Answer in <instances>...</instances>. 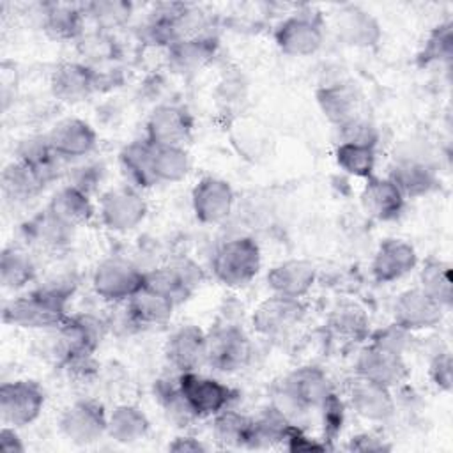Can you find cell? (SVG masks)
Listing matches in <instances>:
<instances>
[{
	"mask_svg": "<svg viewBox=\"0 0 453 453\" xmlns=\"http://www.w3.org/2000/svg\"><path fill=\"white\" fill-rule=\"evenodd\" d=\"M403 196L418 198L434 191L439 184L435 170L426 163L414 157H400L389 170L388 175Z\"/></svg>",
	"mask_w": 453,
	"mask_h": 453,
	"instance_id": "83f0119b",
	"label": "cell"
},
{
	"mask_svg": "<svg viewBox=\"0 0 453 453\" xmlns=\"http://www.w3.org/2000/svg\"><path fill=\"white\" fill-rule=\"evenodd\" d=\"M340 129V142H356V143H368V145H377L379 133L377 129L365 122L363 119H356Z\"/></svg>",
	"mask_w": 453,
	"mask_h": 453,
	"instance_id": "7dc6e473",
	"label": "cell"
},
{
	"mask_svg": "<svg viewBox=\"0 0 453 453\" xmlns=\"http://www.w3.org/2000/svg\"><path fill=\"white\" fill-rule=\"evenodd\" d=\"M16 159L30 166L46 184L57 177V163L60 157L51 149L46 134H35L21 140L16 149Z\"/></svg>",
	"mask_w": 453,
	"mask_h": 453,
	"instance_id": "e575fe53",
	"label": "cell"
},
{
	"mask_svg": "<svg viewBox=\"0 0 453 453\" xmlns=\"http://www.w3.org/2000/svg\"><path fill=\"white\" fill-rule=\"evenodd\" d=\"M0 451L2 453H21V451H25V446H23V442H21L14 426H7V425L2 426Z\"/></svg>",
	"mask_w": 453,
	"mask_h": 453,
	"instance_id": "f5cc1de1",
	"label": "cell"
},
{
	"mask_svg": "<svg viewBox=\"0 0 453 453\" xmlns=\"http://www.w3.org/2000/svg\"><path fill=\"white\" fill-rule=\"evenodd\" d=\"M218 41L209 35H195L168 46V64L180 74L200 71L216 55Z\"/></svg>",
	"mask_w": 453,
	"mask_h": 453,
	"instance_id": "f1b7e54d",
	"label": "cell"
},
{
	"mask_svg": "<svg viewBox=\"0 0 453 453\" xmlns=\"http://www.w3.org/2000/svg\"><path fill=\"white\" fill-rule=\"evenodd\" d=\"M168 449L170 451H179V453H186V451H191V453H196V451H205V444H202L198 439L195 437H189V435H184V437H175V441L172 444H168Z\"/></svg>",
	"mask_w": 453,
	"mask_h": 453,
	"instance_id": "db71d44e",
	"label": "cell"
},
{
	"mask_svg": "<svg viewBox=\"0 0 453 453\" xmlns=\"http://www.w3.org/2000/svg\"><path fill=\"white\" fill-rule=\"evenodd\" d=\"M262 265L258 244L251 237H234L225 241L212 257V273L226 287L248 285Z\"/></svg>",
	"mask_w": 453,
	"mask_h": 453,
	"instance_id": "3957f363",
	"label": "cell"
},
{
	"mask_svg": "<svg viewBox=\"0 0 453 453\" xmlns=\"http://www.w3.org/2000/svg\"><path fill=\"white\" fill-rule=\"evenodd\" d=\"M53 96L62 103H80L85 101L99 87L97 73L81 62H64L60 64L50 81Z\"/></svg>",
	"mask_w": 453,
	"mask_h": 453,
	"instance_id": "d6986e66",
	"label": "cell"
},
{
	"mask_svg": "<svg viewBox=\"0 0 453 453\" xmlns=\"http://www.w3.org/2000/svg\"><path fill=\"white\" fill-rule=\"evenodd\" d=\"M46 211L71 228L88 223L94 216V205L88 198V193L73 184L60 188L51 196Z\"/></svg>",
	"mask_w": 453,
	"mask_h": 453,
	"instance_id": "f546056e",
	"label": "cell"
},
{
	"mask_svg": "<svg viewBox=\"0 0 453 453\" xmlns=\"http://www.w3.org/2000/svg\"><path fill=\"white\" fill-rule=\"evenodd\" d=\"M2 195L11 203H28L48 184L25 163L12 161L2 172Z\"/></svg>",
	"mask_w": 453,
	"mask_h": 453,
	"instance_id": "1f68e13d",
	"label": "cell"
},
{
	"mask_svg": "<svg viewBox=\"0 0 453 453\" xmlns=\"http://www.w3.org/2000/svg\"><path fill=\"white\" fill-rule=\"evenodd\" d=\"M361 205L372 218L379 221H391L400 216L405 205V196L389 177L372 175L366 179L361 191Z\"/></svg>",
	"mask_w": 453,
	"mask_h": 453,
	"instance_id": "cb8c5ba5",
	"label": "cell"
},
{
	"mask_svg": "<svg viewBox=\"0 0 453 453\" xmlns=\"http://www.w3.org/2000/svg\"><path fill=\"white\" fill-rule=\"evenodd\" d=\"M324 41V28L319 14L296 12L285 18L274 30V42L288 57H310Z\"/></svg>",
	"mask_w": 453,
	"mask_h": 453,
	"instance_id": "52a82bcc",
	"label": "cell"
},
{
	"mask_svg": "<svg viewBox=\"0 0 453 453\" xmlns=\"http://www.w3.org/2000/svg\"><path fill=\"white\" fill-rule=\"evenodd\" d=\"M322 416H324V441H333L340 430H342V423H343V403L342 400L333 393L326 403L320 407Z\"/></svg>",
	"mask_w": 453,
	"mask_h": 453,
	"instance_id": "bcb514c9",
	"label": "cell"
},
{
	"mask_svg": "<svg viewBox=\"0 0 453 453\" xmlns=\"http://www.w3.org/2000/svg\"><path fill=\"white\" fill-rule=\"evenodd\" d=\"M333 386L326 372L306 365L292 370L274 389V407L288 419L292 414H304L319 409L333 395Z\"/></svg>",
	"mask_w": 453,
	"mask_h": 453,
	"instance_id": "7a4b0ae2",
	"label": "cell"
},
{
	"mask_svg": "<svg viewBox=\"0 0 453 453\" xmlns=\"http://www.w3.org/2000/svg\"><path fill=\"white\" fill-rule=\"evenodd\" d=\"M51 149L60 159H80L88 156L97 143L94 127L76 117L57 122L46 134Z\"/></svg>",
	"mask_w": 453,
	"mask_h": 453,
	"instance_id": "ac0fdd59",
	"label": "cell"
},
{
	"mask_svg": "<svg viewBox=\"0 0 453 453\" xmlns=\"http://www.w3.org/2000/svg\"><path fill=\"white\" fill-rule=\"evenodd\" d=\"M336 14V32L345 44L370 48L380 41V25L368 11L357 5H347Z\"/></svg>",
	"mask_w": 453,
	"mask_h": 453,
	"instance_id": "484cf974",
	"label": "cell"
},
{
	"mask_svg": "<svg viewBox=\"0 0 453 453\" xmlns=\"http://www.w3.org/2000/svg\"><path fill=\"white\" fill-rule=\"evenodd\" d=\"M44 407V391L35 380L19 379L0 386V419L21 428L34 423Z\"/></svg>",
	"mask_w": 453,
	"mask_h": 453,
	"instance_id": "8992f818",
	"label": "cell"
},
{
	"mask_svg": "<svg viewBox=\"0 0 453 453\" xmlns=\"http://www.w3.org/2000/svg\"><path fill=\"white\" fill-rule=\"evenodd\" d=\"M126 303H127L126 311L134 326L166 324L172 319V313L175 308V304L168 297L145 287H142Z\"/></svg>",
	"mask_w": 453,
	"mask_h": 453,
	"instance_id": "d6a6232c",
	"label": "cell"
},
{
	"mask_svg": "<svg viewBox=\"0 0 453 453\" xmlns=\"http://www.w3.org/2000/svg\"><path fill=\"white\" fill-rule=\"evenodd\" d=\"M193 119L186 108L177 104H159L147 120V140L154 145L184 147L191 138Z\"/></svg>",
	"mask_w": 453,
	"mask_h": 453,
	"instance_id": "2e32d148",
	"label": "cell"
},
{
	"mask_svg": "<svg viewBox=\"0 0 453 453\" xmlns=\"http://www.w3.org/2000/svg\"><path fill=\"white\" fill-rule=\"evenodd\" d=\"M317 278L315 265L303 258H290L273 265L267 273V287L274 296L301 299L306 296Z\"/></svg>",
	"mask_w": 453,
	"mask_h": 453,
	"instance_id": "7402d4cb",
	"label": "cell"
},
{
	"mask_svg": "<svg viewBox=\"0 0 453 453\" xmlns=\"http://www.w3.org/2000/svg\"><path fill=\"white\" fill-rule=\"evenodd\" d=\"M285 446L290 451H326V449H329L327 442H319L315 439H310L296 425L290 426L287 439H285Z\"/></svg>",
	"mask_w": 453,
	"mask_h": 453,
	"instance_id": "c3c4849f",
	"label": "cell"
},
{
	"mask_svg": "<svg viewBox=\"0 0 453 453\" xmlns=\"http://www.w3.org/2000/svg\"><path fill=\"white\" fill-rule=\"evenodd\" d=\"M202 281L200 267L189 260L156 267L143 274V287L168 297L175 306L184 303Z\"/></svg>",
	"mask_w": 453,
	"mask_h": 453,
	"instance_id": "7c38bea8",
	"label": "cell"
},
{
	"mask_svg": "<svg viewBox=\"0 0 453 453\" xmlns=\"http://www.w3.org/2000/svg\"><path fill=\"white\" fill-rule=\"evenodd\" d=\"M21 230L25 241L30 246H34L39 251L55 255L69 248L74 228L64 225L48 211H42L35 214L32 219H28Z\"/></svg>",
	"mask_w": 453,
	"mask_h": 453,
	"instance_id": "d4e9b609",
	"label": "cell"
},
{
	"mask_svg": "<svg viewBox=\"0 0 453 453\" xmlns=\"http://www.w3.org/2000/svg\"><path fill=\"white\" fill-rule=\"evenodd\" d=\"M418 264V255L412 244L403 239H386L379 244L372 273L377 283H391L409 274Z\"/></svg>",
	"mask_w": 453,
	"mask_h": 453,
	"instance_id": "44dd1931",
	"label": "cell"
},
{
	"mask_svg": "<svg viewBox=\"0 0 453 453\" xmlns=\"http://www.w3.org/2000/svg\"><path fill=\"white\" fill-rule=\"evenodd\" d=\"M304 317V304L301 299L271 296L264 299L253 311V329L267 338H278L296 329Z\"/></svg>",
	"mask_w": 453,
	"mask_h": 453,
	"instance_id": "30bf717a",
	"label": "cell"
},
{
	"mask_svg": "<svg viewBox=\"0 0 453 453\" xmlns=\"http://www.w3.org/2000/svg\"><path fill=\"white\" fill-rule=\"evenodd\" d=\"M349 396L354 411L365 419L384 423L395 416L396 405L391 396V388L356 375L349 386Z\"/></svg>",
	"mask_w": 453,
	"mask_h": 453,
	"instance_id": "ffe728a7",
	"label": "cell"
},
{
	"mask_svg": "<svg viewBox=\"0 0 453 453\" xmlns=\"http://www.w3.org/2000/svg\"><path fill=\"white\" fill-rule=\"evenodd\" d=\"M119 163L129 186L142 189L157 184L152 173V143L147 138L127 143L119 154Z\"/></svg>",
	"mask_w": 453,
	"mask_h": 453,
	"instance_id": "836d02e7",
	"label": "cell"
},
{
	"mask_svg": "<svg viewBox=\"0 0 453 453\" xmlns=\"http://www.w3.org/2000/svg\"><path fill=\"white\" fill-rule=\"evenodd\" d=\"M336 165L352 177L370 179L375 168V145L338 142L334 150Z\"/></svg>",
	"mask_w": 453,
	"mask_h": 453,
	"instance_id": "60d3db41",
	"label": "cell"
},
{
	"mask_svg": "<svg viewBox=\"0 0 453 453\" xmlns=\"http://www.w3.org/2000/svg\"><path fill=\"white\" fill-rule=\"evenodd\" d=\"M251 421L253 418H248L237 411L223 409L214 414L212 435L225 448H248Z\"/></svg>",
	"mask_w": 453,
	"mask_h": 453,
	"instance_id": "8d00e7d4",
	"label": "cell"
},
{
	"mask_svg": "<svg viewBox=\"0 0 453 453\" xmlns=\"http://www.w3.org/2000/svg\"><path fill=\"white\" fill-rule=\"evenodd\" d=\"M329 331L345 343H356L368 336V317L357 304L345 303L333 310L329 317Z\"/></svg>",
	"mask_w": 453,
	"mask_h": 453,
	"instance_id": "74e56055",
	"label": "cell"
},
{
	"mask_svg": "<svg viewBox=\"0 0 453 453\" xmlns=\"http://www.w3.org/2000/svg\"><path fill=\"white\" fill-rule=\"evenodd\" d=\"M83 12L106 30L124 25L133 12V4L124 0H96L83 4Z\"/></svg>",
	"mask_w": 453,
	"mask_h": 453,
	"instance_id": "f6af8a7d",
	"label": "cell"
},
{
	"mask_svg": "<svg viewBox=\"0 0 453 453\" xmlns=\"http://www.w3.org/2000/svg\"><path fill=\"white\" fill-rule=\"evenodd\" d=\"M251 356L246 333L235 324H221L207 333L205 363L216 372L232 373L244 368Z\"/></svg>",
	"mask_w": 453,
	"mask_h": 453,
	"instance_id": "277c9868",
	"label": "cell"
},
{
	"mask_svg": "<svg viewBox=\"0 0 453 453\" xmlns=\"http://www.w3.org/2000/svg\"><path fill=\"white\" fill-rule=\"evenodd\" d=\"M407 373L409 370L403 361V354L372 342L359 352L356 359V375L386 388L403 382Z\"/></svg>",
	"mask_w": 453,
	"mask_h": 453,
	"instance_id": "9a60e30c",
	"label": "cell"
},
{
	"mask_svg": "<svg viewBox=\"0 0 453 453\" xmlns=\"http://www.w3.org/2000/svg\"><path fill=\"white\" fill-rule=\"evenodd\" d=\"M317 103L324 117L336 127L359 119L361 96L350 83L336 81L320 87L317 90Z\"/></svg>",
	"mask_w": 453,
	"mask_h": 453,
	"instance_id": "603a6c76",
	"label": "cell"
},
{
	"mask_svg": "<svg viewBox=\"0 0 453 453\" xmlns=\"http://www.w3.org/2000/svg\"><path fill=\"white\" fill-rule=\"evenodd\" d=\"M149 430L150 421L136 405L122 403L108 414L106 435L119 444H136L147 437Z\"/></svg>",
	"mask_w": 453,
	"mask_h": 453,
	"instance_id": "4dcf8cb0",
	"label": "cell"
},
{
	"mask_svg": "<svg viewBox=\"0 0 453 453\" xmlns=\"http://www.w3.org/2000/svg\"><path fill=\"white\" fill-rule=\"evenodd\" d=\"M35 278L30 253L19 246H5L0 255V283L7 290H19Z\"/></svg>",
	"mask_w": 453,
	"mask_h": 453,
	"instance_id": "d590c367",
	"label": "cell"
},
{
	"mask_svg": "<svg viewBox=\"0 0 453 453\" xmlns=\"http://www.w3.org/2000/svg\"><path fill=\"white\" fill-rule=\"evenodd\" d=\"M189 172V156L184 147L152 143V173L156 182H179Z\"/></svg>",
	"mask_w": 453,
	"mask_h": 453,
	"instance_id": "f35d334b",
	"label": "cell"
},
{
	"mask_svg": "<svg viewBox=\"0 0 453 453\" xmlns=\"http://www.w3.org/2000/svg\"><path fill=\"white\" fill-rule=\"evenodd\" d=\"M205 350L207 333L193 324H186L175 329L165 345V356L168 363L180 373L196 372L198 366L205 363Z\"/></svg>",
	"mask_w": 453,
	"mask_h": 453,
	"instance_id": "e0dca14e",
	"label": "cell"
},
{
	"mask_svg": "<svg viewBox=\"0 0 453 453\" xmlns=\"http://www.w3.org/2000/svg\"><path fill=\"white\" fill-rule=\"evenodd\" d=\"M156 396H157L163 411L166 412L168 419H172L179 426H186L196 419V414L193 412L188 400L184 398L177 379L175 380H159L157 388H156Z\"/></svg>",
	"mask_w": 453,
	"mask_h": 453,
	"instance_id": "7bdbcfd3",
	"label": "cell"
},
{
	"mask_svg": "<svg viewBox=\"0 0 453 453\" xmlns=\"http://www.w3.org/2000/svg\"><path fill=\"white\" fill-rule=\"evenodd\" d=\"M391 446L384 442V439L373 435V434H359L354 435L349 444L347 449L349 451H388Z\"/></svg>",
	"mask_w": 453,
	"mask_h": 453,
	"instance_id": "816d5d0a",
	"label": "cell"
},
{
	"mask_svg": "<svg viewBox=\"0 0 453 453\" xmlns=\"http://www.w3.org/2000/svg\"><path fill=\"white\" fill-rule=\"evenodd\" d=\"M108 414L94 400H78L64 409L58 419L62 435L78 446H88L106 434Z\"/></svg>",
	"mask_w": 453,
	"mask_h": 453,
	"instance_id": "9c48e42d",
	"label": "cell"
},
{
	"mask_svg": "<svg viewBox=\"0 0 453 453\" xmlns=\"http://www.w3.org/2000/svg\"><path fill=\"white\" fill-rule=\"evenodd\" d=\"M235 195L232 186L218 177H202L191 191L195 218L203 225L225 221L234 209Z\"/></svg>",
	"mask_w": 453,
	"mask_h": 453,
	"instance_id": "4fadbf2b",
	"label": "cell"
},
{
	"mask_svg": "<svg viewBox=\"0 0 453 453\" xmlns=\"http://www.w3.org/2000/svg\"><path fill=\"white\" fill-rule=\"evenodd\" d=\"M145 214L147 203L133 186L110 189L99 202L101 223L111 232L134 230L145 219Z\"/></svg>",
	"mask_w": 453,
	"mask_h": 453,
	"instance_id": "ba28073f",
	"label": "cell"
},
{
	"mask_svg": "<svg viewBox=\"0 0 453 453\" xmlns=\"http://www.w3.org/2000/svg\"><path fill=\"white\" fill-rule=\"evenodd\" d=\"M143 274L133 262L110 257L97 264L92 274V288L104 301L120 303L133 297L143 287Z\"/></svg>",
	"mask_w": 453,
	"mask_h": 453,
	"instance_id": "5b68a950",
	"label": "cell"
},
{
	"mask_svg": "<svg viewBox=\"0 0 453 453\" xmlns=\"http://www.w3.org/2000/svg\"><path fill=\"white\" fill-rule=\"evenodd\" d=\"M419 288H423L430 297H434L444 308L453 303V283L451 267L442 260H428L419 274Z\"/></svg>",
	"mask_w": 453,
	"mask_h": 453,
	"instance_id": "b9f144b4",
	"label": "cell"
},
{
	"mask_svg": "<svg viewBox=\"0 0 453 453\" xmlns=\"http://www.w3.org/2000/svg\"><path fill=\"white\" fill-rule=\"evenodd\" d=\"M430 375L435 386L442 391L451 389V356L449 352H441L430 365Z\"/></svg>",
	"mask_w": 453,
	"mask_h": 453,
	"instance_id": "681fc988",
	"label": "cell"
},
{
	"mask_svg": "<svg viewBox=\"0 0 453 453\" xmlns=\"http://www.w3.org/2000/svg\"><path fill=\"white\" fill-rule=\"evenodd\" d=\"M177 380L184 398L188 400L196 418L218 414L219 411L226 409L234 396L228 386H225L218 379L205 377L196 372H184L177 377Z\"/></svg>",
	"mask_w": 453,
	"mask_h": 453,
	"instance_id": "8fae6325",
	"label": "cell"
},
{
	"mask_svg": "<svg viewBox=\"0 0 453 453\" xmlns=\"http://www.w3.org/2000/svg\"><path fill=\"white\" fill-rule=\"evenodd\" d=\"M81 50L94 58H110L113 55V42L104 34L96 32L83 37Z\"/></svg>",
	"mask_w": 453,
	"mask_h": 453,
	"instance_id": "f907efd6",
	"label": "cell"
},
{
	"mask_svg": "<svg viewBox=\"0 0 453 453\" xmlns=\"http://www.w3.org/2000/svg\"><path fill=\"white\" fill-rule=\"evenodd\" d=\"M444 306L430 297L423 288H409L398 294L393 303L395 324L409 333L435 327L444 315Z\"/></svg>",
	"mask_w": 453,
	"mask_h": 453,
	"instance_id": "5bb4252c",
	"label": "cell"
},
{
	"mask_svg": "<svg viewBox=\"0 0 453 453\" xmlns=\"http://www.w3.org/2000/svg\"><path fill=\"white\" fill-rule=\"evenodd\" d=\"M73 294L69 281L44 285L9 299L2 308L4 324L23 329H55L65 320V303Z\"/></svg>",
	"mask_w": 453,
	"mask_h": 453,
	"instance_id": "6da1fadb",
	"label": "cell"
},
{
	"mask_svg": "<svg viewBox=\"0 0 453 453\" xmlns=\"http://www.w3.org/2000/svg\"><path fill=\"white\" fill-rule=\"evenodd\" d=\"M290 426H292L290 419L273 405L258 418H253L248 448L258 449V448L274 446L278 442H285Z\"/></svg>",
	"mask_w": 453,
	"mask_h": 453,
	"instance_id": "ab89813d",
	"label": "cell"
},
{
	"mask_svg": "<svg viewBox=\"0 0 453 453\" xmlns=\"http://www.w3.org/2000/svg\"><path fill=\"white\" fill-rule=\"evenodd\" d=\"M42 30L55 41H71L83 34V4H41Z\"/></svg>",
	"mask_w": 453,
	"mask_h": 453,
	"instance_id": "4316f807",
	"label": "cell"
},
{
	"mask_svg": "<svg viewBox=\"0 0 453 453\" xmlns=\"http://www.w3.org/2000/svg\"><path fill=\"white\" fill-rule=\"evenodd\" d=\"M453 25L449 21L437 25L426 37L423 50L418 55V62L421 65L451 62L453 55Z\"/></svg>",
	"mask_w": 453,
	"mask_h": 453,
	"instance_id": "ee69618b",
	"label": "cell"
}]
</instances>
